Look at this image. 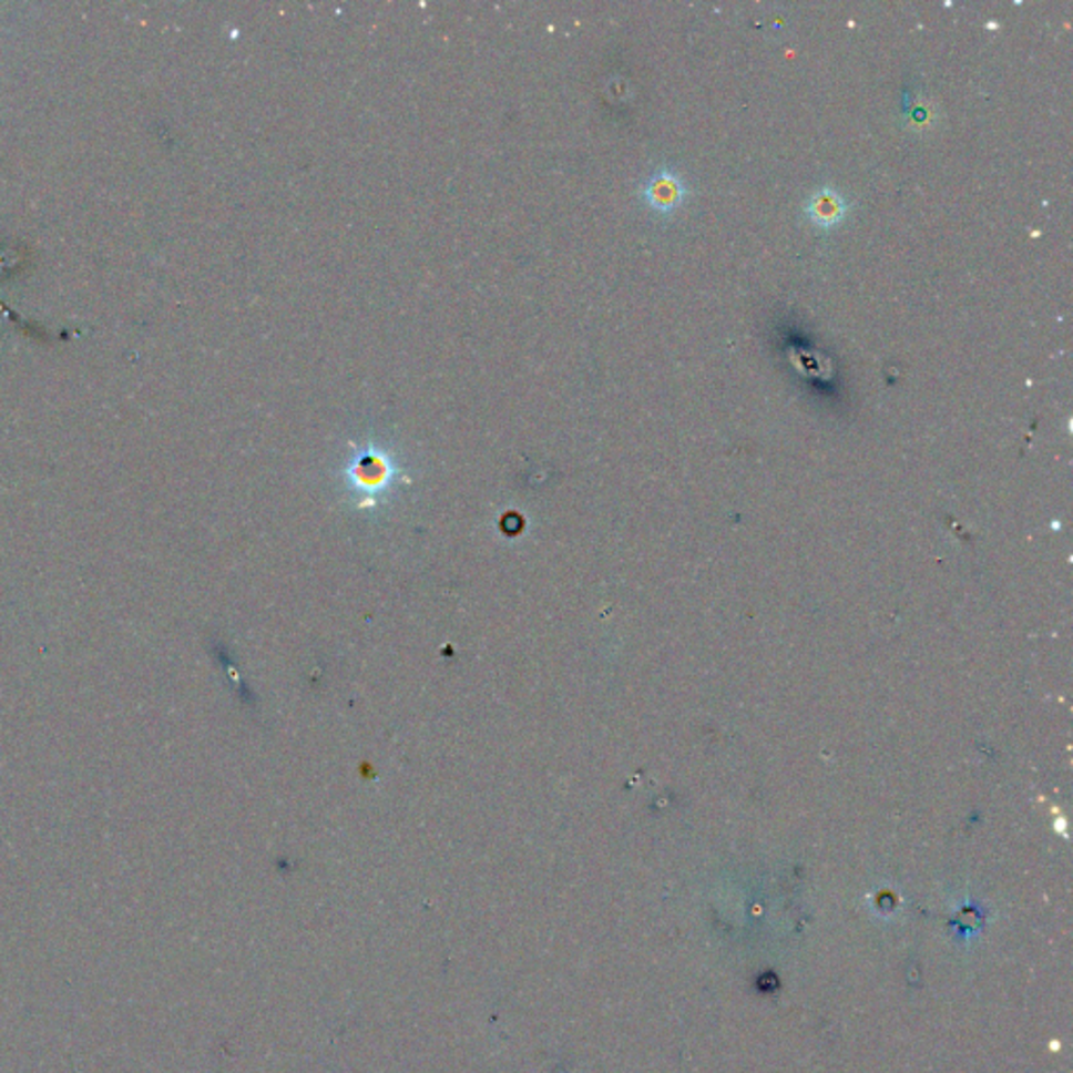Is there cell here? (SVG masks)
<instances>
[{"instance_id":"6da1fadb","label":"cell","mask_w":1073,"mask_h":1073,"mask_svg":"<svg viewBox=\"0 0 1073 1073\" xmlns=\"http://www.w3.org/2000/svg\"><path fill=\"white\" fill-rule=\"evenodd\" d=\"M847 211H849V204L844 193L837 192L835 187H820L805 202L807 221L820 229H832L839 223H844Z\"/></svg>"},{"instance_id":"7a4b0ae2","label":"cell","mask_w":1073,"mask_h":1073,"mask_svg":"<svg viewBox=\"0 0 1073 1073\" xmlns=\"http://www.w3.org/2000/svg\"><path fill=\"white\" fill-rule=\"evenodd\" d=\"M686 193H688V187H686V181L682 178V174H677L671 168H661L658 173L652 176L644 195H646L652 208L671 212L684 204Z\"/></svg>"}]
</instances>
